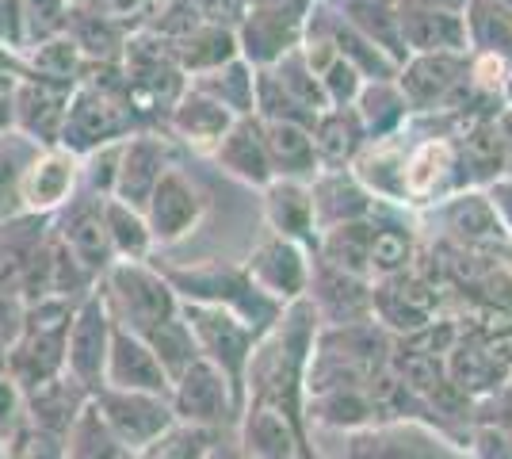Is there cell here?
<instances>
[{
    "instance_id": "43",
    "label": "cell",
    "mask_w": 512,
    "mask_h": 459,
    "mask_svg": "<svg viewBox=\"0 0 512 459\" xmlns=\"http://www.w3.org/2000/svg\"><path fill=\"white\" fill-rule=\"evenodd\" d=\"M318 81H321L325 100H329V108H352V104H356V96H360V88H363V77L348 66L344 58H337L333 66L321 73Z\"/></svg>"
},
{
    "instance_id": "29",
    "label": "cell",
    "mask_w": 512,
    "mask_h": 459,
    "mask_svg": "<svg viewBox=\"0 0 512 459\" xmlns=\"http://www.w3.org/2000/svg\"><path fill=\"white\" fill-rule=\"evenodd\" d=\"M169 46L176 66L184 69V77L188 73L199 77V73H211V69L241 58L237 31H230V27H211V23H195L192 31H184L180 39H169Z\"/></svg>"
},
{
    "instance_id": "36",
    "label": "cell",
    "mask_w": 512,
    "mask_h": 459,
    "mask_svg": "<svg viewBox=\"0 0 512 459\" xmlns=\"http://www.w3.org/2000/svg\"><path fill=\"white\" fill-rule=\"evenodd\" d=\"M367 245H371V219L344 222V226H333V230L321 234L314 257L333 264V268H341V272L371 280L367 276Z\"/></svg>"
},
{
    "instance_id": "10",
    "label": "cell",
    "mask_w": 512,
    "mask_h": 459,
    "mask_svg": "<svg viewBox=\"0 0 512 459\" xmlns=\"http://www.w3.org/2000/svg\"><path fill=\"white\" fill-rule=\"evenodd\" d=\"M310 249H302L295 241L279 238V234H268L253 249V257L245 264L249 280H253L268 299H276L279 306L295 303V299H306L310 291Z\"/></svg>"
},
{
    "instance_id": "8",
    "label": "cell",
    "mask_w": 512,
    "mask_h": 459,
    "mask_svg": "<svg viewBox=\"0 0 512 459\" xmlns=\"http://www.w3.org/2000/svg\"><path fill=\"white\" fill-rule=\"evenodd\" d=\"M169 394H172V402H169L172 417H176L180 425L214 429V425H222V421L241 417L237 414V402H234V394H230L226 375L218 372L211 360H203V356L172 383Z\"/></svg>"
},
{
    "instance_id": "52",
    "label": "cell",
    "mask_w": 512,
    "mask_h": 459,
    "mask_svg": "<svg viewBox=\"0 0 512 459\" xmlns=\"http://www.w3.org/2000/svg\"><path fill=\"white\" fill-rule=\"evenodd\" d=\"M493 4H501V8H509L512 12V0H493Z\"/></svg>"
},
{
    "instance_id": "45",
    "label": "cell",
    "mask_w": 512,
    "mask_h": 459,
    "mask_svg": "<svg viewBox=\"0 0 512 459\" xmlns=\"http://www.w3.org/2000/svg\"><path fill=\"white\" fill-rule=\"evenodd\" d=\"M192 8L199 23L237 31V23L245 20V12H249V0H192Z\"/></svg>"
},
{
    "instance_id": "15",
    "label": "cell",
    "mask_w": 512,
    "mask_h": 459,
    "mask_svg": "<svg viewBox=\"0 0 512 459\" xmlns=\"http://www.w3.org/2000/svg\"><path fill=\"white\" fill-rule=\"evenodd\" d=\"M77 180H81V153L65 150V146H50V150L35 153L20 176L23 207L31 215H50L62 203H69Z\"/></svg>"
},
{
    "instance_id": "24",
    "label": "cell",
    "mask_w": 512,
    "mask_h": 459,
    "mask_svg": "<svg viewBox=\"0 0 512 459\" xmlns=\"http://www.w3.org/2000/svg\"><path fill=\"white\" fill-rule=\"evenodd\" d=\"M234 111L222 108L218 100H211L207 92H199V88H184V96L172 104V115H169V127L172 134H180L192 150H214L226 131L234 127Z\"/></svg>"
},
{
    "instance_id": "33",
    "label": "cell",
    "mask_w": 512,
    "mask_h": 459,
    "mask_svg": "<svg viewBox=\"0 0 512 459\" xmlns=\"http://www.w3.org/2000/svg\"><path fill=\"white\" fill-rule=\"evenodd\" d=\"M470 54H493L512 66V12L493 0H470L463 8Z\"/></svg>"
},
{
    "instance_id": "12",
    "label": "cell",
    "mask_w": 512,
    "mask_h": 459,
    "mask_svg": "<svg viewBox=\"0 0 512 459\" xmlns=\"http://www.w3.org/2000/svg\"><path fill=\"white\" fill-rule=\"evenodd\" d=\"M111 341V314L104 295H88L85 306L73 314L69 337H65V368L81 387H104V360Z\"/></svg>"
},
{
    "instance_id": "18",
    "label": "cell",
    "mask_w": 512,
    "mask_h": 459,
    "mask_svg": "<svg viewBox=\"0 0 512 459\" xmlns=\"http://www.w3.org/2000/svg\"><path fill=\"white\" fill-rule=\"evenodd\" d=\"M169 169V146L161 138H150V134H138V138H127L123 150H119V173H115V192L111 196L123 199L134 211H146L153 188L161 173Z\"/></svg>"
},
{
    "instance_id": "30",
    "label": "cell",
    "mask_w": 512,
    "mask_h": 459,
    "mask_svg": "<svg viewBox=\"0 0 512 459\" xmlns=\"http://www.w3.org/2000/svg\"><path fill=\"white\" fill-rule=\"evenodd\" d=\"M337 12H341L356 31H363L379 50H386V54L398 62V69H402V62L409 58V50H406V43H402L398 0H341Z\"/></svg>"
},
{
    "instance_id": "13",
    "label": "cell",
    "mask_w": 512,
    "mask_h": 459,
    "mask_svg": "<svg viewBox=\"0 0 512 459\" xmlns=\"http://www.w3.org/2000/svg\"><path fill=\"white\" fill-rule=\"evenodd\" d=\"M306 299L314 303L321 322L329 326H356V322H371V280L341 272L333 264L314 257L310 264V291Z\"/></svg>"
},
{
    "instance_id": "11",
    "label": "cell",
    "mask_w": 512,
    "mask_h": 459,
    "mask_svg": "<svg viewBox=\"0 0 512 459\" xmlns=\"http://www.w3.org/2000/svg\"><path fill=\"white\" fill-rule=\"evenodd\" d=\"M203 211H207L203 192L180 169L169 165L146 203V226L153 234V245H172V241L188 238L203 219Z\"/></svg>"
},
{
    "instance_id": "26",
    "label": "cell",
    "mask_w": 512,
    "mask_h": 459,
    "mask_svg": "<svg viewBox=\"0 0 512 459\" xmlns=\"http://www.w3.org/2000/svg\"><path fill=\"white\" fill-rule=\"evenodd\" d=\"M417 257V238L406 222H398L386 203H375L371 211V245H367V276L386 280V276H402L413 268Z\"/></svg>"
},
{
    "instance_id": "39",
    "label": "cell",
    "mask_w": 512,
    "mask_h": 459,
    "mask_svg": "<svg viewBox=\"0 0 512 459\" xmlns=\"http://www.w3.org/2000/svg\"><path fill=\"white\" fill-rule=\"evenodd\" d=\"M104 226H107V241L119 257L127 261H142L146 253L153 249V234L146 226V215L127 207L123 199L107 196L104 199Z\"/></svg>"
},
{
    "instance_id": "31",
    "label": "cell",
    "mask_w": 512,
    "mask_h": 459,
    "mask_svg": "<svg viewBox=\"0 0 512 459\" xmlns=\"http://www.w3.org/2000/svg\"><path fill=\"white\" fill-rule=\"evenodd\" d=\"M352 108L360 115L367 142H379V138L406 131L409 115H413L406 96H402V88L394 85V81H363L360 96H356Z\"/></svg>"
},
{
    "instance_id": "21",
    "label": "cell",
    "mask_w": 512,
    "mask_h": 459,
    "mask_svg": "<svg viewBox=\"0 0 512 459\" xmlns=\"http://www.w3.org/2000/svg\"><path fill=\"white\" fill-rule=\"evenodd\" d=\"M218 165L230 176L253 184V188H268L276 173H272V161H268V146H264V127L256 115H241L234 119V127L226 131V138L214 146Z\"/></svg>"
},
{
    "instance_id": "50",
    "label": "cell",
    "mask_w": 512,
    "mask_h": 459,
    "mask_svg": "<svg viewBox=\"0 0 512 459\" xmlns=\"http://www.w3.org/2000/svg\"><path fill=\"white\" fill-rule=\"evenodd\" d=\"M505 414H512V394H505ZM490 425H497V429L512 440V417H501V421H490Z\"/></svg>"
},
{
    "instance_id": "3",
    "label": "cell",
    "mask_w": 512,
    "mask_h": 459,
    "mask_svg": "<svg viewBox=\"0 0 512 459\" xmlns=\"http://www.w3.org/2000/svg\"><path fill=\"white\" fill-rule=\"evenodd\" d=\"M134 127L130 96H115L107 85L85 81L69 96L62 119V146L73 153H92L111 142H127Z\"/></svg>"
},
{
    "instance_id": "5",
    "label": "cell",
    "mask_w": 512,
    "mask_h": 459,
    "mask_svg": "<svg viewBox=\"0 0 512 459\" xmlns=\"http://www.w3.org/2000/svg\"><path fill=\"white\" fill-rule=\"evenodd\" d=\"M470 77V50H440V54H409L394 85L402 88L409 111H448L459 88Z\"/></svg>"
},
{
    "instance_id": "27",
    "label": "cell",
    "mask_w": 512,
    "mask_h": 459,
    "mask_svg": "<svg viewBox=\"0 0 512 459\" xmlns=\"http://www.w3.org/2000/svg\"><path fill=\"white\" fill-rule=\"evenodd\" d=\"M310 138H314L321 169H348L367 146V131H363L356 108L321 111L310 127Z\"/></svg>"
},
{
    "instance_id": "28",
    "label": "cell",
    "mask_w": 512,
    "mask_h": 459,
    "mask_svg": "<svg viewBox=\"0 0 512 459\" xmlns=\"http://www.w3.org/2000/svg\"><path fill=\"white\" fill-rule=\"evenodd\" d=\"M260 127H264V146H268L272 173L283 176V180H302V184H310L321 173L310 127H302V123H260Z\"/></svg>"
},
{
    "instance_id": "37",
    "label": "cell",
    "mask_w": 512,
    "mask_h": 459,
    "mask_svg": "<svg viewBox=\"0 0 512 459\" xmlns=\"http://www.w3.org/2000/svg\"><path fill=\"white\" fill-rule=\"evenodd\" d=\"M142 341L150 345V352L157 356V364H161V372L169 375V383H176V379L199 360V345H195V337H192V329H188V322H184V314H176V318H169V322L153 326L150 333H142Z\"/></svg>"
},
{
    "instance_id": "9",
    "label": "cell",
    "mask_w": 512,
    "mask_h": 459,
    "mask_svg": "<svg viewBox=\"0 0 512 459\" xmlns=\"http://www.w3.org/2000/svg\"><path fill=\"white\" fill-rule=\"evenodd\" d=\"M96 406L104 421L115 429V437L127 444L130 452L146 448L150 440H157L161 433H169L176 425L172 406L165 394H142V391H115V387H100Z\"/></svg>"
},
{
    "instance_id": "19",
    "label": "cell",
    "mask_w": 512,
    "mask_h": 459,
    "mask_svg": "<svg viewBox=\"0 0 512 459\" xmlns=\"http://www.w3.org/2000/svg\"><path fill=\"white\" fill-rule=\"evenodd\" d=\"M264 219H268L272 234H279V238L295 241L302 249H318V222H314L310 184L276 176L264 188Z\"/></svg>"
},
{
    "instance_id": "51",
    "label": "cell",
    "mask_w": 512,
    "mask_h": 459,
    "mask_svg": "<svg viewBox=\"0 0 512 459\" xmlns=\"http://www.w3.org/2000/svg\"><path fill=\"white\" fill-rule=\"evenodd\" d=\"M505 100L512 104V69H509V77H505Z\"/></svg>"
},
{
    "instance_id": "44",
    "label": "cell",
    "mask_w": 512,
    "mask_h": 459,
    "mask_svg": "<svg viewBox=\"0 0 512 459\" xmlns=\"http://www.w3.org/2000/svg\"><path fill=\"white\" fill-rule=\"evenodd\" d=\"M463 452H470V459H512V440L497 425L482 421L470 429V444Z\"/></svg>"
},
{
    "instance_id": "22",
    "label": "cell",
    "mask_w": 512,
    "mask_h": 459,
    "mask_svg": "<svg viewBox=\"0 0 512 459\" xmlns=\"http://www.w3.org/2000/svg\"><path fill=\"white\" fill-rule=\"evenodd\" d=\"M241 444L249 459H299V452H306V437L268 402H245Z\"/></svg>"
},
{
    "instance_id": "47",
    "label": "cell",
    "mask_w": 512,
    "mask_h": 459,
    "mask_svg": "<svg viewBox=\"0 0 512 459\" xmlns=\"http://www.w3.org/2000/svg\"><path fill=\"white\" fill-rule=\"evenodd\" d=\"M490 199L493 207H497V215L505 222V230H509V241H512V176H501L497 184H490Z\"/></svg>"
},
{
    "instance_id": "16",
    "label": "cell",
    "mask_w": 512,
    "mask_h": 459,
    "mask_svg": "<svg viewBox=\"0 0 512 459\" xmlns=\"http://www.w3.org/2000/svg\"><path fill=\"white\" fill-rule=\"evenodd\" d=\"M440 219L459 249H493V245L509 241V230L497 215L490 192H482V188H463V192L448 196L440 207Z\"/></svg>"
},
{
    "instance_id": "4",
    "label": "cell",
    "mask_w": 512,
    "mask_h": 459,
    "mask_svg": "<svg viewBox=\"0 0 512 459\" xmlns=\"http://www.w3.org/2000/svg\"><path fill=\"white\" fill-rule=\"evenodd\" d=\"M344 459H467L459 444L428 421H383L348 433Z\"/></svg>"
},
{
    "instance_id": "2",
    "label": "cell",
    "mask_w": 512,
    "mask_h": 459,
    "mask_svg": "<svg viewBox=\"0 0 512 459\" xmlns=\"http://www.w3.org/2000/svg\"><path fill=\"white\" fill-rule=\"evenodd\" d=\"M104 306L115 318V326L130 329L138 337L180 314V299L169 287V280L142 261H119L107 268Z\"/></svg>"
},
{
    "instance_id": "7",
    "label": "cell",
    "mask_w": 512,
    "mask_h": 459,
    "mask_svg": "<svg viewBox=\"0 0 512 459\" xmlns=\"http://www.w3.org/2000/svg\"><path fill=\"white\" fill-rule=\"evenodd\" d=\"M436 306H440L436 284H428L413 268L402 276L371 280V322H379L394 337H413L417 329L436 322Z\"/></svg>"
},
{
    "instance_id": "53",
    "label": "cell",
    "mask_w": 512,
    "mask_h": 459,
    "mask_svg": "<svg viewBox=\"0 0 512 459\" xmlns=\"http://www.w3.org/2000/svg\"><path fill=\"white\" fill-rule=\"evenodd\" d=\"M65 4H85V0H65Z\"/></svg>"
},
{
    "instance_id": "1",
    "label": "cell",
    "mask_w": 512,
    "mask_h": 459,
    "mask_svg": "<svg viewBox=\"0 0 512 459\" xmlns=\"http://www.w3.org/2000/svg\"><path fill=\"white\" fill-rule=\"evenodd\" d=\"M180 314H184V322L192 329L199 356L211 360L214 368L226 375L230 394H234L237 402V414H241L245 410V375H249V360H253V349L260 337L237 314L222 310V306L184 303Z\"/></svg>"
},
{
    "instance_id": "25",
    "label": "cell",
    "mask_w": 512,
    "mask_h": 459,
    "mask_svg": "<svg viewBox=\"0 0 512 459\" xmlns=\"http://www.w3.org/2000/svg\"><path fill=\"white\" fill-rule=\"evenodd\" d=\"M402 43L409 54H440V50H467V27L463 12H440V8H413L398 4Z\"/></svg>"
},
{
    "instance_id": "6",
    "label": "cell",
    "mask_w": 512,
    "mask_h": 459,
    "mask_svg": "<svg viewBox=\"0 0 512 459\" xmlns=\"http://www.w3.org/2000/svg\"><path fill=\"white\" fill-rule=\"evenodd\" d=\"M463 188H467V176L459 165L455 134H425L421 142L406 146V161H402L406 203H440Z\"/></svg>"
},
{
    "instance_id": "40",
    "label": "cell",
    "mask_w": 512,
    "mask_h": 459,
    "mask_svg": "<svg viewBox=\"0 0 512 459\" xmlns=\"http://www.w3.org/2000/svg\"><path fill=\"white\" fill-rule=\"evenodd\" d=\"M77 20H73V43L81 50V58H115L119 54V46H123V31H119V23L115 16H100V12H73Z\"/></svg>"
},
{
    "instance_id": "34",
    "label": "cell",
    "mask_w": 512,
    "mask_h": 459,
    "mask_svg": "<svg viewBox=\"0 0 512 459\" xmlns=\"http://www.w3.org/2000/svg\"><path fill=\"white\" fill-rule=\"evenodd\" d=\"M253 81H256V69L249 66L245 58H234V62L211 69V73L188 77V85L199 88V92H207L222 108L234 111L237 119H241V115H253Z\"/></svg>"
},
{
    "instance_id": "48",
    "label": "cell",
    "mask_w": 512,
    "mask_h": 459,
    "mask_svg": "<svg viewBox=\"0 0 512 459\" xmlns=\"http://www.w3.org/2000/svg\"><path fill=\"white\" fill-rule=\"evenodd\" d=\"M493 123H497V134H501V150H505V176H512V104L509 108H501L493 115Z\"/></svg>"
},
{
    "instance_id": "41",
    "label": "cell",
    "mask_w": 512,
    "mask_h": 459,
    "mask_svg": "<svg viewBox=\"0 0 512 459\" xmlns=\"http://www.w3.org/2000/svg\"><path fill=\"white\" fill-rule=\"evenodd\" d=\"M214 433L211 429H199V425H172L169 433H161L157 440H150L146 448L130 452L127 459H203L211 452Z\"/></svg>"
},
{
    "instance_id": "23",
    "label": "cell",
    "mask_w": 512,
    "mask_h": 459,
    "mask_svg": "<svg viewBox=\"0 0 512 459\" xmlns=\"http://www.w3.org/2000/svg\"><path fill=\"white\" fill-rule=\"evenodd\" d=\"M62 245L85 264L88 272H107L111 268V241H107V226H104V199H73L69 215L62 222Z\"/></svg>"
},
{
    "instance_id": "42",
    "label": "cell",
    "mask_w": 512,
    "mask_h": 459,
    "mask_svg": "<svg viewBox=\"0 0 512 459\" xmlns=\"http://www.w3.org/2000/svg\"><path fill=\"white\" fill-rule=\"evenodd\" d=\"M81 73V50L73 39H43L31 54V77L54 81V85H73Z\"/></svg>"
},
{
    "instance_id": "35",
    "label": "cell",
    "mask_w": 512,
    "mask_h": 459,
    "mask_svg": "<svg viewBox=\"0 0 512 459\" xmlns=\"http://www.w3.org/2000/svg\"><path fill=\"white\" fill-rule=\"evenodd\" d=\"M130 448L115 437V429L104 421L100 406H85L77 421L69 425L65 459H127Z\"/></svg>"
},
{
    "instance_id": "17",
    "label": "cell",
    "mask_w": 512,
    "mask_h": 459,
    "mask_svg": "<svg viewBox=\"0 0 512 459\" xmlns=\"http://www.w3.org/2000/svg\"><path fill=\"white\" fill-rule=\"evenodd\" d=\"M310 203H314V222H318V238H321L333 226L371 219V211H375L379 199L363 188L360 176L352 173V169H321L310 180Z\"/></svg>"
},
{
    "instance_id": "49",
    "label": "cell",
    "mask_w": 512,
    "mask_h": 459,
    "mask_svg": "<svg viewBox=\"0 0 512 459\" xmlns=\"http://www.w3.org/2000/svg\"><path fill=\"white\" fill-rule=\"evenodd\" d=\"M398 4H413V8H440V12H463L470 0H398Z\"/></svg>"
},
{
    "instance_id": "14",
    "label": "cell",
    "mask_w": 512,
    "mask_h": 459,
    "mask_svg": "<svg viewBox=\"0 0 512 459\" xmlns=\"http://www.w3.org/2000/svg\"><path fill=\"white\" fill-rule=\"evenodd\" d=\"M104 387L115 391H142V394H165L169 398L172 383L161 372L157 356L150 345L130 333V329L111 322V341H107V360H104Z\"/></svg>"
},
{
    "instance_id": "32",
    "label": "cell",
    "mask_w": 512,
    "mask_h": 459,
    "mask_svg": "<svg viewBox=\"0 0 512 459\" xmlns=\"http://www.w3.org/2000/svg\"><path fill=\"white\" fill-rule=\"evenodd\" d=\"M302 414H306L310 425L337 429V433H356V429L375 425V410H371L367 387H341V391L310 394Z\"/></svg>"
},
{
    "instance_id": "20",
    "label": "cell",
    "mask_w": 512,
    "mask_h": 459,
    "mask_svg": "<svg viewBox=\"0 0 512 459\" xmlns=\"http://www.w3.org/2000/svg\"><path fill=\"white\" fill-rule=\"evenodd\" d=\"M65 104H69V85L39 81V77L27 73V81L16 85V92H12V119L20 123L27 138L50 146V142L62 138Z\"/></svg>"
},
{
    "instance_id": "46",
    "label": "cell",
    "mask_w": 512,
    "mask_h": 459,
    "mask_svg": "<svg viewBox=\"0 0 512 459\" xmlns=\"http://www.w3.org/2000/svg\"><path fill=\"white\" fill-rule=\"evenodd\" d=\"M16 417H20V387L0 372V437L16 429Z\"/></svg>"
},
{
    "instance_id": "38",
    "label": "cell",
    "mask_w": 512,
    "mask_h": 459,
    "mask_svg": "<svg viewBox=\"0 0 512 459\" xmlns=\"http://www.w3.org/2000/svg\"><path fill=\"white\" fill-rule=\"evenodd\" d=\"M81 383L69 379V375H58L43 383L39 391H31V410H35V421L43 425L46 433H69V425L77 421V414L85 410L81 406Z\"/></svg>"
}]
</instances>
